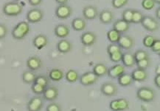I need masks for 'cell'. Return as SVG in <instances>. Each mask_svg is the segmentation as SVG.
<instances>
[{
	"instance_id": "6da1fadb",
	"label": "cell",
	"mask_w": 160,
	"mask_h": 111,
	"mask_svg": "<svg viewBox=\"0 0 160 111\" xmlns=\"http://www.w3.org/2000/svg\"><path fill=\"white\" fill-rule=\"evenodd\" d=\"M30 30V24L27 22H21L14 27L12 30V36L15 40H21L25 38Z\"/></svg>"
},
{
	"instance_id": "7a4b0ae2",
	"label": "cell",
	"mask_w": 160,
	"mask_h": 111,
	"mask_svg": "<svg viewBox=\"0 0 160 111\" xmlns=\"http://www.w3.org/2000/svg\"><path fill=\"white\" fill-rule=\"evenodd\" d=\"M2 11L4 14L9 16H16L20 15L23 11V7L18 3H5L3 6Z\"/></svg>"
},
{
	"instance_id": "3957f363",
	"label": "cell",
	"mask_w": 160,
	"mask_h": 111,
	"mask_svg": "<svg viewBox=\"0 0 160 111\" xmlns=\"http://www.w3.org/2000/svg\"><path fill=\"white\" fill-rule=\"evenodd\" d=\"M137 96L139 100L145 102H151L154 99L156 93L152 88L142 87L139 88L137 92Z\"/></svg>"
},
{
	"instance_id": "277c9868",
	"label": "cell",
	"mask_w": 160,
	"mask_h": 111,
	"mask_svg": "<svg viewBox=\"0 0 160 111\" xmlns=\"http://www.w3.org/2000/svg\"><path fill=\"white\" fill-rule=\"evenodd\" d=\"M145 29L151 32H154L159 28V24L156 18L149 16H143L142 21L140 22Z\"/></svg>"
},
{
	"instance_id": "5b68a950",
	"label": "cell",
	"mask_w": 160,
	"mask_h": 111,
	"mask_svg": "<svg viewBox=\"0 0 160 111\" xmlns=\"http://www.w3.org/2000/svg\"><path fill=\"white\" fill-rule=\"evenodd\" d=\"M79 80L82 85L87 87V86L95 85L96 82L98 81V77L93 72L89 71L81 75Z\"/></svg>"
},
{
	"instance_id": "8992f818",
	"label": "cell",
	"mask_w": 160,
	"mask_h": 111,
	"mask_svg": "<svg viewBox=\"0 0 160 111\" xmlns=\"http://www.w3.org/2000/svg\"><path fill=\"white\" fill-rule=\"evenodd\" d=\"M44 17V13L42 10L38 8H33L28 11L27 13V19L30 23H38L42 20Z\"/></svg>"
},
{
	"instance_id": "52a82bcc",
	"label": "cell",
	"mask_w": 160,
	"mask_h": 111,
	"mask_svg": "<svg viewBox=\"0 0 160 111\" xmlns=\"http://www.w3.org/2000/svg\"><path fill=\"white\" fill-rule=\"evenodd\" d=\"M72 13V9L70 6L65 5H60L58 6L55 10V15L58 18L61 19H66L68 18Z\"/></svg>"
},
{
	"instance_id": "ba28073f",
	"label": "cell",
	"mask_w": 160,
	"mask_h": 111,
	"mask_svg": "<svg viewBox=\"0 0 160 111\" xmlns=\"http://www.w3.org/2000/svg\"><path fill=\"white\" fill-rule=\"evenodd\" d=\"M44 105V101L40 96H36L32 97L28 102L27 108L28 111H40Z\"/></svg>"
},
{
	"instance_id": "9c48e42d",
	"label": "cell",
	"mask_w": 160,
	"mask_h": 111,
	"mask_svg": "<svg viewBox=\"0 0 160 111\" xmlns=\"http://www.w3.org/2000/svg\"><path fill=\"white\" fill-rule=\"evenodd\" d=\"M118 87L115 84L112 83V82H106V83L102 84L101 87H100V91L103 95L106 96H114L118 93Z\"/></svg>"
},
{
	"instance_id": "30bf717a",
	"label": "cell",
	"mask_w": 160,
	"mask_h": 111,
	"mask_svg": "<svg viewBox=\"0 0 160 111\" xmlns=\"http://www.w3.org/2000/svg\"><path fill=\"white\" fill-rule=\"evenodd\" d=\"M96 40H97V36L95 33L91 31L84 33L81 37V43L84 46H92L95 45Z\"/></svg>"
},
{
	"instance_id": "8fae6325",
	"label": "cell",
	"mask_w": 160,
	"mask_h": 111,
	"mask_svg": "<svg viewBox=\"0 0 160 111\" xmlns=\"http://www.w3.org/2000/svg\"><path fill=\"white\" fill-rule=\"evenodd\" d=\"M58 96V89L54 86L47 87L43 92V97L45 100L52 102L56 99Z\"/></svg>"
},
{
	"instance_id": "7c38bea8",
	"label": "cell",
	"mask_w": 160,
	"mask_h": 111,
	"mask_svg": "<svg viewBox=\"0 0 160 111\" xmlns=\"http://www.w3.org/2000/svg\"><path fill=\"white\" fill-rule=\"evenodd\" d=\"M27 67L29 68L30 71H38L39 70L42 66V61L39 57L36 56H30V58H28L26 62Z\"/></svg>"
},
{
	"instance_id": "4fadbf2b",
	"label": "cell",
	"mask_w": 160,
	"mask_h": 111,
	"mask_svg": "<svg viewBox=\"0 0 160 111\" xmlns=\"http://www.w3.org/2000/svg\"><path fill=\"white\" fill-rule=\"evenodd\" d=\"M134 40L129 36H121L120 40L118 41V45L121 49L130 50L134 46Z\"/></svg>"
},
{
	"instance_id": "5bb4252c",
	"label": "cell",
	"mask_w": 160,
	"mask_h": 111,
	"mask_svg": "<svg viewBox=\"0 0 160 111\" xmlns=\"http://www.w3.org/2000/svg\"><path fill=\"white\" fill-rule=\"evenodd\" d=\"M98 11L95 6L88 5L86 6L83 10V17L87 20H94L97 18L98 15Z\"/></svg>"
},
{
	"instance_id": "9a60e30c",
	"label": "cell",
	"mask_w": 160,
	"mask_h": 111,
	"mask_svg": "<svg viewBox=\"0 0 160 111\" xmlns=\"http://www.w3.org/2000/svg\"><path fill=\"white\" fill-rule=\"evenodd\" d=\"M124 73L125 67L123 65H114V66L111 67L109 69H108L107 71L108 76L112 79H118L119 77H120Z\"/></svg>"
},
{
	"instance_id": "2e32d148",
	"label": "cell",
	"mask_w": 160,
	"mask_h": 111,
	"mask_svg": "<svg viewBox=\"0 0 160 111\" xmlns=\"http://www.w3.org/2000/svg\"><path fill=\"white\" fill-rule=\"evenodd\" d=\"M32 44H33L35 48L38 49V50H42L48 44V37L43 34L38 35L33 39Z\"/></svg>"
},
{
	"instance_id": "e0dca14e",
	"label": "cell",
	"mask_w": 160,
	"mask_h": 111,
	"mask_svg": "<svg viewBox=\"0 0 160 111\" xmlns=\"http://www.w3.org/2000/svg\"><path fill=\"white\" fill-rule=\"evenodd\" d=\"M54 32L55 36L63 40V38H66V37L69 36V33H70V30H69V27L66 25V24H60L55 27Z\"/></svg>"
},
{
	"instance_id": "ac0fdd59",
	"label": "cell",
	"mask_w": 160,
	"mask_h": 111,
	"mask_svg": "<svg viewBox=\"0 0 160 111\" xmlns=\"http://www.w3.org/2000/svg\"><path fill=\"white\" fill-rule=\"evenodd\" d=\"M133 81L136 82H144L147 79L148 73L145 70H142L137 67L134 71H133L131 74Z\"/></svg>"
},
{
	"instance_id": "d6986e66",
	"label": "cell",
	"mask_w": 160,
	"mask_h": 111,
	"mask_svg": "<svg viewBox=\"0 0 160 111\" xmlns=\"http://www.w3.org/2000/svg\"><path fill=\"white\" fill-rule=\"evenodd\" d=\"M114 18V13L110 10H103L99 14V19L102 24H109Z\"/></svg>"
},
{
	"instance_id": "ffe728a7",
	"label": "cell",
	"mask_w": 160,
	"mask_h": 111,
	"mask_svg": "<svg viewBox=\"0 0 160 111\" xmlns=\"http://www.w3.org/2000/svg\"><path fill=\"white\" fill-rule=\"evenodd\" d=\"M129 28H130V26H129V24L128 22H125L122 19L117 20L114 23V25H113V29L117 30L120 34L128 31Z\"/></svg>"
},
{
	"instance_id": "44dd1931",
	"label": "cell",
	"mask_w": 160,
	"mask_h": 111,
	"mask_svg": "<svg viewBox=\"0 0 160 111\" xmlns=\"http://www.w3.org/2000/svg\"><path fill=\"white\" fill-rule=\"evenodd\" d=\"M121 61H122V64L125 67H131L136 64V61H135L134 54L131 53H125L122 54V59H121Z\"/></svg>"
},
{
	"instance_id": "7402d4cb",
	"label": "cell",
	"mask_w": 160,
	"mask_h": 111,
	"mask_svg": "<svg viewBox=\"0 0 160 111\" xmlns=\"http://www.w3.org/2000/svg\"><path fill=\"white\" fill-rule=\"evenodd\" d=\"M57 49L61 53H67L70 52L72 49V44L67 40H61L57 44Z\"/></svg>"
},
{
	"instance_id": "603a6c76",
	"label": "cell",
	"mask_w": 160,
	"mask_h": 111,
	"mask_svg": "<svg viewBox=\"0 0 160 111\" xmlns=\"http://www.w3.org/2000/svg\"><path fill=\"white\" fill-rule=\"evenodd\" d=\"M72 27L76 31H83L87 28V23L83 18H76L72 22Z\"/></svg>"
},
{
	"instance_id": "cb8c5ba5",
	"label": "cell",
	"mask_w": 160,
	"mask_h": 111,
	"mask_svg": "<svg viewBox=\"0 0 160 111\" xmlns=\"http://www.w3.org/2000/svg\"><path fill=\"white\" fill-rule=\"evenodd\" d=\"M107 67H106L104 64L98 63L94 66L92 72H93L98 77H103L106 74H107Z\"/></svg>"
},
{
	"instance_id": "d4e9b609",
	"label": "cell",
	"mask_w": 160,
	"mask_h": 111,
	"mask_svg": "<svg viewBox=\"0 0 160 111\" xmlns=\"http://www.w3.org/2000/svg\"><path fill=\"white\" fill-rule=\"evenodd\" d=\"M37 76L33 71H26L22 73V81L24 83L28 84V85H30L32 84L35 82Z\"/></svg>"
},
{
	"instance_id": "484cf974",
	"label": "cell",
	"mask_w": 160,
	"mask_h": 111,
	"mask_svg": "<svg viewBox=\"0 0 160 111\" xmlns=\"http://www.w3.org/2000/svg\"><path fill=\"white\" fill-rule=\"evenodd\" d=\"M49 78L54 82L61 81L63 78V72L58 68H53L49 73Z\"/></svg>"
},
{
	"instance_id": "4316f807",
	"label": "cell",
	"mask_w": 160,
	"mask_h": 111,
	"mask_svg": "<svg viewBox=\"0 0 160 111\" xmlns=\"http://www.w3.org/2000/svg\"><path fill=\"white\" fill-rule=\"evenodd\" d=\"M118 83L120 84L122 87H127V86H130L133 82V79L131 77V74L123 73L118 78Z\"/></svg>"
},
{
	"instance_id": "83f0119b",
	"label": "cell",
	"mask_w": 160,
	"mask_h": 111,
	"mask_svg": "<svg viewBox=\"0 0 160 111\" xmlns=\"http://www.w3.org/2000/svg\"><path fill=\"white\" fill-rule=\"evenodd\" d=\"M120 37L121 34L114 29L108 30L107 33L108 40L111 43H118V41L120 40Z\"/></svg>"
},
{
	"instance_id": "f1b7e54d",
	"label": "cell",
	"mask_w": 160,
	"mask_h": 111,
	"mask_svg": "<svg viewBox=\"0 0 160 111\" xmlns=\"http://www.w3.org/2000/svg\"><path fill=\"white\" fill-rule=\"evenodd\" d=\"M66 79L70 83H74V82H77L79 79L78 73L76 71H74V70H69L66 73Z\"/></svg>"
},
{
	"instance_id": "f546056e",
	"label": "cell",
	"mask_w": 160,
	"mask_h": 111,
	"mask_svg": "<svg viewBox=\"0 0 160 111\" xmlns=\"http://www.w3.org/2000/svg\"><path fill=\"white\" fill-rule=\"evenodd\" d=\"M117 101H118V111L126 110L129 108V102L126 98H119V99H117Z\"/></svg>"
},
{
	"instance_id": "4dcf8cb0",
	"label": "cell",
	"mask_w": 160,
	"mask_h": 111,
	"mask_svg": "<svg viewBox=\"0 0 160 111\" xmlns=\"http://www.w3.org/2000/svg\"><path fill=\"white\" fill-rule=\"evenodd\" d=\"M143 15L142 12L137 11V10H133V16H132V20H131V23L138 24L140 23L142 21Z\"/></svg>"
},
{
	"instance_id": "1f68e13d",
	"label": "cell",
	"mask_w": 160,
	"mask_h": 111,
	"mask_svg": "<svg viewBox=\"0 0 160 111\" xmlns=\"http://www.w3.org/2000/svg\"><path fill=\"white\" fill-rule=\"evenodd\" d=\"M151 64V59H150L149 57L145 58L144 59H142V60L138 61L136 62L137 67H138V68L142 69V70H146L148 67H150Z\"/></svg>"
},
{
	"instance_id": "d6a6232c",
	"label": "cell",
	"mask_w": 160,
	"mask_h": 111,
	"mask_svg": "<svg viewBox=\"0 0 160 111\" xmlns=\"http://www.w3.org/2000/svg\"><path fill=\"white\" fill-rule=\"evenodd\" d=\"M132 16H133V10L130 9H126L122 12V19L124 20L125 22H128V24L131 23V20H132Z\"/></svg>"
},
{
	"instance_id": "836d02e7",
	"label": "cell",
	"mask_w": 160,
	"mask_h": 111,
	"mask_svg": "<svg viewBox=\"0 0 160 111\" xmlns=\"http://www.w3.org/2000/svg\"><path fill=\"white\" fill-rule=\"evenodd\" d=\"M134 56L135 61L137 62V61L142 60V59L148 58V57H149V56L147 51H145L144 50H139L135 52V53L134 54Z\"/></svg>"
},
{
	"instance_id": "e575fe53",
	"label": "cell",
	"mask_w": 160,
	"mask_h": 111,
	"mask_svg": "<svg viewBox=\"0 0 160 111\" xmlns=\"http://www.w3.org/2000/svg\"><path fill=\"white\" fill-rule=\"evenodd\" d=\"M45 87L44 86L41 85H38V84L37 83H33L32 84V86H31V90L32 91V92L35 94H36V95H40V94H43V92H44V90H45Z\"/></svg>"
},
{
	"instance_id": "d590c367",
	"label": "cell",
	"mask_w": 160,
	"mask_h": 111,
	"mask_svg": "<svg viewBox=\"0 0 160 111\" xmlns=\"http://www.w3.org/2000/svg\"><path fill=\"white\" fill-rule=\"evenodd\" d=\"M34 82L47 87L49 85V79L45 76H38V77H36Z\"/></svg>"
},
{
	"instance_id": "8d00e7d4",
	"label": "cell",
	"mask_w": 160,
	"mask_h": 111,
	"mask_svg": "<svg viewBox=\"0 0 160 111\" xmlns=\"http://www.w3.org/2000/svg\"><path fill=\"white\" fill-rule=\"evenodd\" d=\"M156 40H157V39H156L154 36H151V35H148V36L145 37L144 40H143V45H144V46L146 47V48H151V47L152 46V45L153 44V42H155Z\"/></svg>"
},
{
	"instance_id": "74e56055",
	"label": "cell",
	"mask_w": 160,
	"mask_h": 111,
	"mask_svg": "<svg viewBox=\"0 0 160 111\" xmlns=\"http://www.w3.org/2000/svg\"><path fill=\"white\" fill-rule=\"evenodd\" d=\"M123 53L122 52V50H119L118 52H115L112 54L109 55L110 60L113 61V62H119V61H121V59H122V56Z\"/></svg>"
},
{
	"instance_id": "f35d334b",
	"label": "cell",
	"mask_w": 160,
	"mask_h": 111,
	"mask_svg": "<svg viewBox=\"0 0 160 111\" xmlns=\"http://www.w3.org/2000/svg\"><path fill=\"white\" fill-rule=\"evenodd\" d=\"M155 3L153 0H142V6L143 8H145L147 11L152 10L155 7Z\"/></svg>"
},
{
	"instance_id": "ab89813d",
	"label": "cell",
	"mask_w": 160,
	"mask_h": 111,
	"mask_svg": "<svg viewBox=\"0 0 160 111\" xmlns=\"http://www.w3.org/2000/svg\"><path fill=\"white\" fill-rule=\"evenodd\" d=\"M128 3V0H112V4L114 8L119 9V8H121L126 5Z\"/></svg>"
},
{
	"instance_id": "60d3db41",
	"label": "cell",
	"mask_w": 160,
	"mask_h": 111,
	"mask_svg": "<svg viewBox=\"0 0 160 111\" xmlns=\"http://www.w3.org/2000/svg\"><path fill=\"white\" fill-rule=\"evenodd\" d=\"M119 50H121L120 47L119 46L118 44H115V43H112L108 45L107 47V53L108 55L112 54V53L118 52Z\"/></svg>"
},
{
	"instance_id": "b9f144b4",
	"label": "cell",
	"mask_w": 160,
	"mask_h": 111,
	"mask_svg": "<svg viewBox=\"0 0 160 111\" xmlns=\"http://www.w3.org/2000/svg\"><path fill=\"white\" fill-rule=\"evenodd\" d=\"M47 111H62V108H61V105L58 103H50L48 104L46 109Z\"/></svg>"
},
{
	"instance_id": "7bdbcfd3",
	"label": "cell",
	"mask_w": 160,
	"mask_h": 111,
	"mask_svg": "<svg viewBox=\"0 0 160 111\" xmlns=\"http://www.w3.org/2000/svg\"><path fill=\"white\" fill-rule=\"evenodd\" d=\"M151 50H152L153 52L157 53L159 54L160 52V40L157 39V40H155V42H153L152 46L151 47Z\"/></svg>"
},
{
	"instance_id": "ee69618b",
	"label": "cell",
	"mask_w": 160,
	"mask_h": 111,
	"mask_svg": "<svg viewBox=\"0 0 160 111\" xmlns=\"http://www.w3.org/2000/svg\"><path fill=\"white\" fill-rule=\"evenodd\" d=\"M8 34V28L5 24H0V40L5 38Z\"/></svg>"
},
{
	"instance_id": "f6af8a7d",
	"label": "cell",
	"mask_w": 160,
	"mask_h": 111,
	"mask_svg": "<svg viewBox=\"0 0 160 111\" xmlns=\"http://www.w3.org/2000/svg\"><path fill=\"white\" fill-rule=\"evenodd\" d=\"M109 108L112 111H118V101L117 99L112 100L109 104Z\"/></svg>"
},
{
	"instance_id": "bcb514c9",
	"label": "cell",
	"mask_w": 160,
	"mask_h": 111,
	"mask_svg": "<svg viewBox=\"0 0 160 111\" xmlns=\"http://www.w3.org/2000/svg\"><path fill=\"white\" fill-rule=\"evenodd\" d=\"M154 84L158 88H160V74L156 75L154 78Z\"/></svg>"
},
{
	"instance_id": "7dc6e473",
	"label": "cell",
	"mask_w": 160,
	"mask_h": 111,
	"mask_svg": "<svg viewBox=\"0 0 160 111\" xmlns=\"http://www.w3.org/2000/svg\"><path fill=\"white\" fill-rule=\"evenodd\" d=\"M29 1L30 5H31L32 6H37L39 5L41 3H42V0H28Z\"/></svg>"
},
{
	"instance_id": "c3c4849f",
	"label": "cell",
	"mask_w": 160,
	"mask_h": 111,
	"mask_svg": "<svg viewBox=\"0 0 160 111\" xmlns=\"http://www.w3.org/2000/svg\"><path fill=\"white\" fill-rule=\"evenodd\" d=\"M69 0H55V2H56L57 3L60 4V5H65V4H67Z\"/></svg>"
},
{
	"instance_id": "681fc988",
	"label": "cell",
	"mask_w": 160,
	"mask_h": 111,
	"mask_svg": "<svg viewBox=\"0 0 160 111\" xmlns=\"http://www.w3.org/2000/svg\"><path fill=\"white\" fill-rule=\"evenodd\" d=\"M156 16H157V18L158 20L160 19V8H158L156 11Z\"/></svg>"
},
{
	"instance_id": "f907efd6",
	"label": "cell",
	"mask_w": 160,
	"mask_h": 111,
	"mask_svg": "<svg viewBox=\"0 0 160 111\" xmlns=\"http://www.w3.org/2000/svg\"><path fill=\"white\" fill-rule=\"evenodd\" d=\"M156 75H158V74H160V65H158V66L155 70Z\"/></svg>"
},
{
	"instance_id": "816d5d0a",
	"label": "cell",
	"mask_w": 160,
	"mask_h": 111,
	"mask_svg": "<svg viewBox=\"0 0 160 111\" xmlns=\"http://www.w3.org/2000/svg\"><path fill=\"white\" fill-rule=\"evenodd\" d=\"M155 4H157V5H159L160 4V0H153Z\"/></svg>"
},
{
	"instance_id": "f5cc1de1",
	"label": "cell",
	"mask_w": 160,
	"mask_h": 111,
	"mask_svg": "<svg viewBox=\"0 0 160 111\" xmlns=\"http://www.w3.org/2000/svg\"><path fill=\"white\" fill-rule=\"evenodd\" d=\"M16 1H19V0H16Z\"/></svg>"
}]
</instances>
